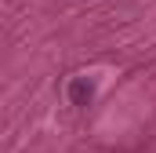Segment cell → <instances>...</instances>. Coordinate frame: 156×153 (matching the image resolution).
Returning a JSON list of instances; mask_svg holds the SVG:
<instances>
[{"instance_id": "6da1fadb", "label": "cell", "mask_w": 156, "mask_h": 153, "mask_svg": "<svg viewBox=\"0 0 156 153\" xmlns=\"http://www.w3.org/2000/svg\"><path fill=\"white\" fill-rule=\"evenodd\" d=\"M91 99H94V84H91L87 76H76V80L69 84V102H73V106H91Z\"/></svg>"}]
</instances>
